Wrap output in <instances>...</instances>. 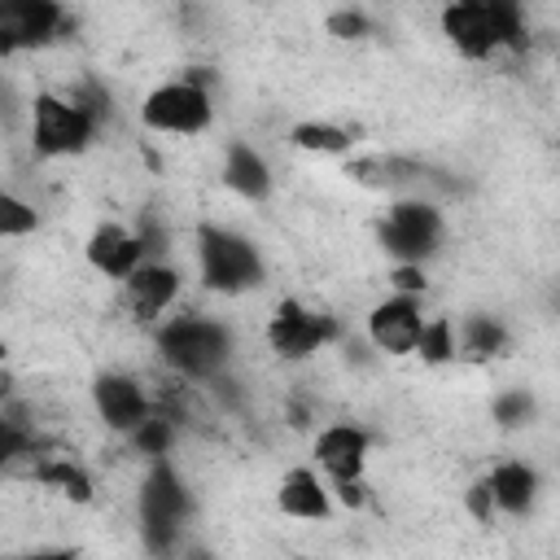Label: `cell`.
Returning a JSON list of instances; mask_svg holds the SVG:
<instances>
[{
	"instance_id": "cell-1",
	"label": "cell",
	"mask_w": 560,
	"mask_h": 560,
	"mask_svg": "<svg viewBox=\"0 0 560 560\" xmlns=\"http://www.w3.org/2000/svg\"><path fill=\"white\" fill-rule=\"evenodd\" d=\"M158 350L162 359L179 372V376H192V381H214L232 354V337L219 319H206V315H179L171 324L158 328Z\"/></svg>"
},
{
	"instance_id": "cell-2",
	"label": "cell",
	"mask_w": 560,
	"mask_h": 560,
	"mask_svg": "<svg viewBox=\"0 0 560 560\" xmlns=\"http://www.w3.org/2000/svg\"><path fill=\"white\" fill-rule=\"evenodd\" d=\"M197 271L210 293H245L262 284V258L258 249L228 228H201L197 232Z\"/></svg>"
},
{
	"instance_id": "cell-3",
	"label": "cell",
	"mask_w": 560,
	"mask_h": 560,
	"mask_svg": "<svg viewBox=\"0 0 560 560\" xmlns=\"http://www.w3.org/2000/svg\"><path fill=\"white\" fill-rule=\"evenodd\" d=\"M92 136H96V118L74 96L39 92L31 101V144L44 158H74L92 144Z\"/></svg>"
},
{
	"instance_id": "cell-4",
	"label": "cell",
	"mask_w": 560,
	"mask_h": 560,
	"mask_svg": "<svg viewBox=\"0 0 560 560\" xmlns=\"http://www.w3.org/2000/svg\"><path fill=\"white\" fill-rule=\"evenodd\" d=\"M210 114H214L210 92L197 79L162 83L140 101V122L162 136H197L210 127Z\"/></svg>"
},
{
	"instance_id": "cell-5",
	"label": "cell",
	"mask_w": 560,
	"mask_h": 560,
	"mask_svg": "<svg viewBox=\"0 0 560 560\" xmlns=\"http://www.w3.org/2000/svg\"><path fill=\"white\" fill-rule=\"evenodd\" d=\"M184 516H188V490H184L179 472L166 464V455H158L140 486V525H144L149 547L166 551L175 542V529L184 525Z\"/></svg>"
},
{
	"instance_id": "cell-6",
	"label": "cell",
	"mask_w": 560,
	"mask_h": 560,
	"mask_svg": "<svg viewBox=\"0 0 560 560\" xmlns=\"http://www.w3.org/2000/svg\"><path fill=\"white\" fill-rule=\"evenodd\" d=\"M442 241V214L420 201V197H402L389 206L385 223H381V245L398 258V262H424Z\"/></svg>"
},
{
	"instance_id": "cell-7",
	"label": "cell",
	"mask_w": 560,
	"mask_h": 560,
	"mask_svg": "<svg viewBox=\"0 0 560 560\" xmlns=\"http://www.w3.org/2000/svg\"><path fill=\"white\" fill-rule=\"evenodd\" d=\"M328 324H324V315H315V311H306L302 302H293V298H284L280 306H276V315L267 319V346L280 354V359H306V354H315L324 341H328Z\"/></svg>"
},
{
	"instance_id": "cell-8",
	"label": "cell",
	"mask_w": 560,
	"mask_h": 560,
	"mask_svg": "<svg viewBox=\"0 0 560 560\" xmlns=\"http://www.w3.org/2000/svg\"><path fill=\"white\" fill-rule=\"evenodd\" d=\"M92 407L114 433H131L149 416V394L136 376L127 372H105L92 381Z\"/></svg>"
},
{
	"instance_id": "cell-9",
	"label": "cell",
	"mask_w": 560,
	"mask_h": 560,
	"mask_svg": "<svg viewBox=\"0 0 560 560\" xmlns=\"http://www.w3.org/2000/svg\"><path fill=\"white\" fill-rule=\"evenodd\" d=\"M420 324H424L420 306H416L407 293H398V298L372 306V315H368V337H372V346L385 350V354H411V350H416V337H420Z\"/></svg>"
},
{
	"instance_id": "cell-10",
	"label": "cell",
	"mask_w": 560,
	"mask_h": 560,
	"mask_svg": "<svg viewBox=\"0 0 560 560\" xmlns=\"http://www.w3.org/2000/svg\"><path fill=\"white\" fill-rule=\"evenodd\" d=\"M442 35L464 52V57H490L499 44V31L486 13V0H451L442 9Z\"/></svg>"
},
{
	"instance_id": "cell-11",
	"label": "cell",
	"mask_w": 560,
	"mask_h": 560,
	"mask_svg": "<svg viewBox=\"0 0 560 560\" xmlns=\"http://www.w3.org/2000/svg\"><path fill=\"white\" fill-rule=\"evenodd\" d=\"M0 22L9 26L18 48H44L57 39L66 13L57 0H0Z\"/></svg>"
},
{
	"instance_id": "cell-12",
	"label": "cell",
	"mask_w": 560,
	"mask_h": 560,
	"mask_svg": "<svg viewBox=\"0 0 560 560\" xmlns=\"http://www.w3.org/2000/svg\"><path fill=\"white\" fill-rule=\"evenodd\" d=\"M144 258H149L144 241H140L136 232L118 228V223H101V228L88 236V262H92V271H101V276L122 280V276H131Z\"/></svg>"
},
{
	"instance_id": "cell-13",
	"label": "cell",
	"mask_w": 560,
	"mask_h": 560,
	"mask_svg": "<svg viewBox=\"0 0 560 560\" xmlns=\"http://www.w3.org/2000/svg\"><path fill=\"white\" fill-rule=\"evenodd\" d=\"M127 284V306L136 319H158L175 298H179V271L166 262H140L131 276H122Z\"/></svg>"
},
{
	"instance_id": "cell-14",
	"label": "cell",
	"mask_w": 560,
	"mask_h": 560,
	"mask_svg": "<svg viewBox=\"0 0 560 560\" xmlns=\"http://www.w3.org/2000/svg\"><path fill=\"white\" fill-rule=\"evenodd\" d=\"M315 464H319L332 481L363 477V464H368V433L354 429V424H328V429L315 438Z\"/></svg>"
},
{
	"instance_id": "cell-15",
	"label": "cell",
	"mask_w": 560,
	"mask_h": 560,
	"mask_svg": "<svg viewBox=\"0 0 560 560\" xmlns=\"http://www.w3.org/2000/svg\"><path fill=\"white\" fill-rule=\"evenodd\" d=\"M223 184H228L236 197H245V201H262V197L271 192V166L262 162L258 149H249L245 140H236V144H228V153H223Z\"/></svg>"
},
{
	"instance_id": "cell-16",
	"label": "cell",
	"mask_w": 560,
	"mask_h": 560,
	"mask_svg": "<svg viewBox=\"0 0 560 560\" xmlns=\"http://www.w3.org/2000/svg\"><path fill=\"white\" fill-rule=\"evenodd\" d=\"M276 503H280V512L293 516V521H324L328 508H332L324 481H319L311 468H289L284 481H280Z\"/></svg>"
},
{
	"instance_id": "cell-17",
	"label": "cell",
	"mask_w": 560,
	"mask_h": 560,
	"mask_svg": "<svg viewBox=\"0 0 560 560\" xmlns=\"http://www.w3.org/2000/svg\"><path fill=\"white\" fill-rule=\"evenodd\" d=\"M486 486H490L494 508H499V512H512V516L529 512L534 499H538V472H534L529 464H521V459L499 464V468L486 477Z\"/></svg>"
},
{
	"instance_id": "cell-18",
	"label": "cell",
	"mask_w": 560,
	"mask_h": 560,
	"mask_svg": "<svg viewBox=\"0 0 560 560\" xmlns=\"http://www.w3.org/2000/svg\"><path fill=\"white\" fill-rule=\"evenodd\" d=\"M455 354H468V359H494L503 346H508V332H503V324L499 319H490V315H468L464 324H459V337H455Z\"/></svg>"
},
{
	"instance_id": "cell-19",
	"label": "cell",
	"mask_w": 560,
	"mask_h": 560,
	"mask_svg": "<svg viewBox=\"0 0 560 560\" xmlns=\"http://www.w3.org/2000/svg\"><path fill=\"white\" fill-rule=\"evenodd\" d=\"M35 481H39L44 490L70 499V503H92V477H88L79 464H70V459H44V464L35 468Z\"/></svg>"
},
{
	"instance_id": "cell-20",
	"label": "cell",
	"mask_w": 560,
	"mask_h": 560,
	"mask_svg": "<svg viewBox=\"0 0 560 560\" xmlns=\"http://www.w3.org/2000/svg\"><path fill=\"white\" fill-rule=\"evenodd\" d=\"M411 354H420V359H424V363H433V368H438V363H451V359H455V324H451L446 315L424 319Z\"/></svg>"
},
{
	"instance_id": "cell-21",
	"label": "cell",
	"mask_w": 560,
	"mask_h": 560,
	"mask_svg": "<svg viewBox=\"0 0 560 560\" xmlns=\"http://www.w3.org/2000/svg\"><path fill=\"white\" fill-rule=\"evenodd\" d=\"M293 144L306 153H346L350 149V131L332 127V122H298L293 127Z\"/></svg>"
},
{
	"instance_id": "cell-22",
	"label": "cell",
	"mask_w": 560,
	"mask_h": 560,
	"mask_svg": "<svg viewBox=\"0 0 560 560\" xmlns=\"http://www.w3.org/2000/svg\"><path fill=\"white\" fill-rule=\"evenodd\" d=\"M171 442H175V424L166 420V416H144L136 429H131V446L140 451V455H149V459H158V455H166L171 451Z\"/></svg>"
},
{
	"instance_id": "cell-23",
	"label": "cell",
	"mask_w": 560,
	"mask_h": 560,
	"mask_svg": "<svg viewBox=\"0 0 560 560\" xmlns=\"http://www.w3.org/2000/svg\"><path fill=\"white\" fill-rule=\"evenodd\" d=\"M35 228H39L35 206L13 192H0V236H31Z\"/></svg>"
},
{
	"instance_id": "cell-24",
	"label": "cell",
	"mask_w": 560,
	"mask_h": 560,
	"mask_svg": "<svg viewBox=\"0 0 560 560\" xmlns=\"http://www.w3.org/2000/svg\"><path fill=\"white\" fill-rule=\"evenodd\" d=\"M31 446H35V438H31V429L22 424V420H9V416H0V477L22 459V455H31Z\"/></svg>"
},
{
	"instance_id": "cell-25",
	"label": "cell",
	"mask_w": 560,
	"mask_h": 560,
	"mask_svg": "<svg viewBox=\"0 0 560 560\" xmlns=\"http://www.w3.org/2000/svg\"><path fill=\"white\" fill-rule=\"evenodd\" d=\"M529 416H534V398H529L525 389H512V394H503V398L494 402V420H499L503 429L529 424Z\"/></svg>"
},
{
	"instance_id": "cell-26",
	"label": "cell",
	"mask_w": 560,
	"mask_h": 560,
	"mask_svg": "<svg viewBox=\"0 0 560 560\" xmlns=\"http://www.w3.org/2000/svg\"><path fill=\"white\" fill-rule=\"evenodd\" d=\"M328 31H332L337 39H363V35H368V18L354 13V9H341V13L328 18Z\"/></svg>"
},
{
	"instance_id": "cell-27",
	"label": "cell",
	"mask_w": 560,
	"mask_h": 560,
	"mask_svg": "<svg viewBox=\"0 0 560 560\" xmlns=\"http://www.w3.org/2000/svg\"><path fill=\"white\" fill-rule=\"evenodd\" d=\"M389 280H394V289L398 293H424V271H420V262H398L394 271H389Z\"/></svg>"
},
{
	"instance_id": "cell-28",
	"label": "cell",
	"mask_w": 560,
	"mask_h": 560,
	"mask_svg": "<svg viewBox=\"0 0 560 560\" xmlns=\"http://www.w3.org/2000/svg\"><path fill=\"white\" fill-rule=\"evenodd\" d=\"M468 508H472V516H477V521H490L494 499H490V486H486V481H477V486L468 490Z\"/></svg>"
},
{
	"instance_id": "cell-29",
	"label": "cell",
	"mask_w": 560,
	"mask_h": 560,
	"mask_svg": "<svg viewBox=\"0 0 560 560\" xmlns=\"http://www.w3.org/2000/svg\"><path fill=\"white\" fill-rule=\"evenodd\" d=\"M18 52V44H13V35H9V26L0 22V61H9Z\"/></svg>"
},
{
	"instance_id": "cell-30",
	"label": "cell",
	"mask_w": 560,
	"mask_h": 560,
	"mask_svg": "<svg viewBox=\"0 0 560 560\" xmlns=\"http://www.w3.org/2000/svg\"><path fill=\"white\" fill-rule=\"evenodd\" d=\"M0 354H4V350H0Z\"/></svg>"
}]
</instances>
